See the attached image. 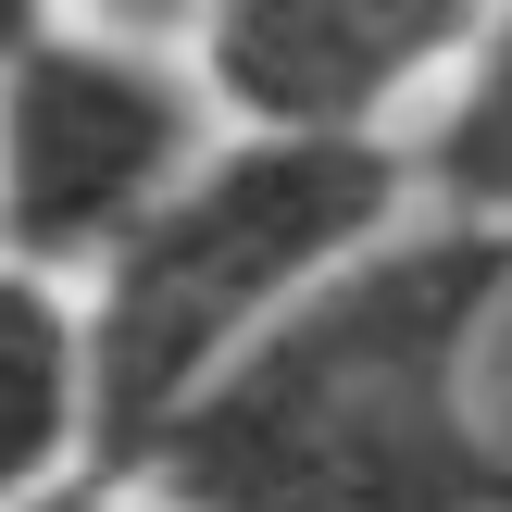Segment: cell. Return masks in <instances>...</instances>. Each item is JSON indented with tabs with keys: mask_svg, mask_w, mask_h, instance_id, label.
I'll use <instances>...</instances> for the list:
<instances>
[{
	"mask_svg": "<svg viewBox=\"0 0 512 512\" xmlns=\"http://www.w3.org/2000/svg\"><path fill=\"white\" fill-rule=\"evenodd\" d=\"M512 300V238L388 225L300 288L163 438L138 512H512V450L475 425V350Z\"/></svg>",
	"mask_w": 512,
	"mask_h": 512,
	"instance_id": "1",
	"label": "cell"
},
{
	"mask_svg": "<svg viewBox=\"0 0 512 512\" xmlns=\"http://www.w3.org/2000/svg\"><path fill=\"white\" fill-rule=\"evenodd\" d=\"M413 225V175L388 150H300V138H213L175 200L88 275L75 350H88V488L125 500L138 450L288 313L300 288Z\"/></svg>",
	"mask_w": 512,
	"mask_h": 512,
	"instance_id": "2",
	"label": "cell"
},
{
	"mask_svg": "<svg viewBox=\"0 0 512 512\" xmlns=\"http://www.w3.org/2000/svg\"><path fill=\"white\" fill-rule=\"evenodd\" d=\"M213 138L225 125L175 50L38 13L0 63V263L38 288H88Z\"/></svg>",
	"mask_w": 512,
	"mask_h": 512,
	"instance_id": "3",
	"label": "cell"
},
{
	"mask_svg": "<svg viewBox=\"0 0 512 512\" xmlns=\"http://www.w3.org/2000/svg\"><path fill=\"white\" fill-rule=\"evenodd\" d=\"M463 0H225L200 13V100L225 138H300V150H388L438 75L475 50Z\"/></svg>",
	"mask_w": 512,
	"mask_h": 512,
	"instance_id": "4",
	"label": "cell"
},
{
	"mask_svg": "<svg viewBox=\"0 0 512 512\" xmlns=\"http://www.w3.org/2000/svg\"><path fill=\"white\" fill-rule=\"evenodd\" d=\"M88 488V350L75 300L0 263V512Z\"/></svg>",
	"mask_w": 512,
	"mask_h": 512,
	"instance_id": "5",
	"label": "cell"
},
{
	"mask_svg": "<svg viewBox=\"0 0 512 512\" xmlns=\"http://www.w3.org/2000/svg\"><path fill=\"white\" fill-rule=\"evenodd\" d=\"M400 175L438 225H475V238H512V13L475 25L450 100L400 138Z\"/></svg>",
	"mask_w": 512,
	"mask_h": 512,
	"instance_id": "6",
	"label": "cell"
},
{
	"mask_svg": "<svg viewBox=\"0 0 512 512\" xmlns=\"http://www.w3.org/2000/svg\"><path fill=\"white\" fill-rule=\"evenodd\" d=\"M25 25H38V13H25V0H0V63H13V38H25Z\"/></svg>",
	"mask_w": 512,
	"mask_h": 512,
	"instance_id": "7",
	"label": "cell"
},
{
	"mask_svg": "<svg viewBox=\"0 0 512 512\" xmlns=\"http://www.w3.org/2000/svg\"><path fill=\"white\" fill-rule=\"evenodd\" d=\"M38 512H100V488H63V500H38Z\"/></svg>",
	"mask_w": 512,
	"mask_h": 512,
	"instance_id": "8",
	"label": "cell"
},
{
	"mask_svg": "<svg viewBox=\"0 0 512 512\" xmlns=\"http://www.w3.org/2000/svg\"><path fill=\"white\" fill-rule=\"evenodd\" d=\"M100 512H138V500H100Z\"/></svg>",
	"mask_w": 512,
	"mask_h": 512,
	"instance_id": "9",
	"label": "cell"
}]
</instances>
